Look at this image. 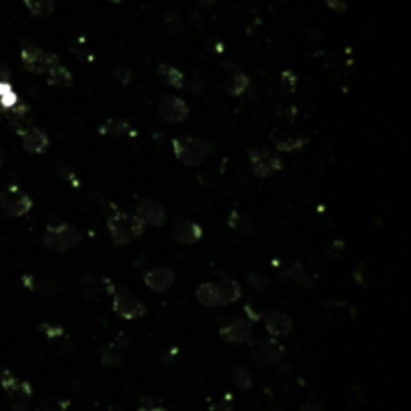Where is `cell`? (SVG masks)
Returning a JSON list of instances; mask_svg holds the SVG:
<instances>
[{"label":"cell","mask_w":411,"mask_h":411,"mask_svg":"<svg viewBox=\"0 0 411 411\" xmlns=\"http://www.w3.org/2000/svg\"><path fill=\"white\" fill-rule=\"evenodd\" d=\"M122 359V349L121 347H117V343L111 345L109 349H105L102 351V356H100V361H102V365L107 367H117L121 363Z\"/></svg>","instance_id":"d4e9b609"},{"label":"cell","mask_w":411,"mask_h":411,"mask_svg":"<svg viewBox=\"0 0 411 411\" xmlns=\"http://www.w3.org/2000/svg\"><path fill=\"white\" fill-rule=\"evenodd\" d=\"M143 281H145V285L151 291L165 293V291L171 289L173 283H175V271H173L171 267H156V269L146 271Z\"/></svg>","instance_id":"4fadbf2b"},{"label":"cell","mask_w":411,"mask_h":411,"mask_svg":"<svg viewBox=\"0 0 411 411\" xmlns=\"http://www.w3.org/2000/svg\"><path fill=\"white\" fill-rule=\"evenodd\" d=\"M217 285H219V293H221V305H231L235 301L241 299V295H243L241 285L235 279H225L223 283H217Z\"/></svg>","instance_id":"d6986e66"},{"label":"cell","mask_w":411,"mask_h":411,"mask_svg":"<svg viewBox=\"0 0 411 411\" xmlns=\"http://www.w3.org/2000/svg\"><path fill=\"white\" fill-rule=\"evenodd\" d=\"M171 237H173V241H177L181 245H195L203 239V229L197 223L187 221V219H177L173 223Z\"/></svg>","instance_id":"8fae6325"},{"label":"cell","mask_w":411,"mask_h":411,"mask_svg":"<svg viewBox=\"0 0 411 411\" xmlns=\"http://www.w3.org/2000/svg\"><path fill=\"white\" fill-rule=\"evenodd\" d=\"M327 4H329V6L337 12H343L345 9H347V4H345L343 0H327Z\"/></svg>","instance_id":"d6a6232c"},{"label":"cell","mask_w":411,"mask_h":411,"mask_svg":"<svg viewBox=\"0 0 411 411\" xmlns=\"http://www.w3.org/2000/svg\"><path fill=\"white\" fill-rule=\"evenodd\" d=\"M2 163H4V153L0 151V165H2Z\"/></svg>","instance_id":"8d00e7d4"},{"label":"cell","mask_w":411,"mask_h":411,"mask_svg":"<svg viewBox=\"0 0 411 411\" xmlns=\"http://www.w3.org/2000/svg\"><path fill=\"white\" fill-rule=\"evenodd\" d=\"M139 411H167L165 407H161L156 401H153L151 397H145V400L141 401V405H139Z\"/></svg>","instance_id":"f546056e"},{"label":"cell","mask_w":411,"mask_h":411,"mask_svg":"<svg viewBox=\"0 0 411 411\" xmlns=\"http://www.w3.org/2000/svg\"><path fill=\"white\" fill-rule=\"evenodd\" d=\"M265 329L273 339H279V337H285V335L291 333L293 321L289 319V315H285V313L271 311L265 315Z\"/></svg>","instance_id":"9a60e30c"},{"label":"cell","mask_w":411,"mask_h":411,"mask_svg":"<svg viewBox=\"0 0 411 411\" xmlns=\"http://www.w3.org/2000/svg\"><path fill=\"white\" fill-rule=\"evenodd\" d=\"M283 345H279L275 339H269V341H261L255 347V359L259 363H277L283 359Z\"/></svg>","instance_id":"e0dca14e"},{"label":"cell","mask_w":411,"mask_h":411,"mask_svg":"<svg viewBox=\"0 0 411 411\" xmlns=\"http://www.w3.org/2000/svg\"><path fill=\"white\" fill-rule=\"evenodd\" d=\"M219 335L229 343H247L251 341L253 331H251V323L245 317H229L219 327Z\"/></svg>","instance_id":"52a82bcc"},{"label":"cell","mask_w":411,"mask_h":411,"mask_svg":"<svg viewBox=\"0 0 411 411\" xmlns=\"http://www.w3.org/2000/svg\"><path fill=\"white\" fill-rule=\"evenodd\" d=\"M159 117L167 124H177L189 117V107L187 102L178 97H165L159 102Z\"/></svg>","instance_id":"ba28073f"},{"label":"cell","mask_w":411,"mask_h":411,"mask_svg":"<svg viewBox=\"0 0 411 411\" xmlns=\"http://www.w3.org/2000/svg\"><path fill=\"white\" fill-rule=\"evenodd\" d=\"M287 275L295 279V281H297V283H301V285H305V287H309V285H311V277H309V275L305 273V269H303L301 265L289 267Z\"/></svg>","instance_id":"4316f807"},{"label":"cell","mask_w":411,"mask_h":411,"mask_svg":"<svg viewBox=\"0 0 411 411\" xmlns=\"http://www.w3.org/2000/svg\"><path fill=\"white\" fill-rule=\"evenodd\" d=\"M247 217H243L239 211H235L233 215H231V219H229V225L233 227V229H243V227H247Z\"/></svg>","instance_id":"4dcf8cb0"},{"label":"cell","mask_w":411,"mask_h":411,"mask_svg":"<svg viewBox=\"0 0 411 411\" xmlns=\"http://www.w3.org/2000/svg\"><path fill=\"white\" fill-rule=\"evenodd\" d=\"M0 209L9 217H23L33 209V199L16 185L0 189Z\"/></svg>","instance_id":"277c9868"},{"label":"cell","mask_w":411,"mask_h":411,"mask_svg":"<svg viewBox=\"0 0 411 411\" xmlns=\"http://www.w3.org/2000/svg\"><path fill=\"white\" fill-rule=\"evenodd\" d=\"M197 299L207 305V307H217L221 305V293H219V285L217 283H203L197 287Z\"/></svg>","instance_id":"ac0fdd59"},{"label":"cell","mask_w":411,"mask_h":411,"mask_svg":"<svg viewBox=\"0 0 411 411\" xmlns=\"http://www.w3.org/2000/svg\"><path fill=\"white\" fill-rule=\"evenodd\" d=\"M307 143V139H285V141H277L279 151H285V153H291V151H297L301 146Z\"/></svg>","instance_id":"83f0119b"},{"label":"cell","mask_w":411,"mask_h":411,"mask_svg":"<svg viewBox=\"0 0 411 411\" xmlns=\"http://www.w3.org/2000/svg\"><path fill=\"white\" fill-rule=\"evenodd\" d=\"M68 407V401H55V411H65Z\"/></svg>","instance_id":"d590c367"},{"label":"cell","mask_w":411,"mask_h":411,"mask_svg":"<svg viewBox=\"0 0 411 411\" xmlns=\"http://www.w3.org/2000/svg\"><path fill=\"white\" fill-rule=\"evenodd\" d=\"M16 381H18V379L14 378V373H12V371H9V369H4V371L0 373V385H2V389H4V391H9V389H11L12 385L16 383Z\"/></svg>","instance_id":"f1b7e54d"},{"label":"cell","mask_w":411,"mask_h":411,"mask_svg":"<svg viewBox=\"0 0 411 411\" xmlns=\"http://www.w3.org/2000/svg\"><path fill=\"white\" fill-rule=\"evenodd\" d=\"M112 311L122 319H141L146 313L145 301L134 297L133 293L122 289H112Z\"/></svg>","instance_id":"5b68a950"},{"label":"cell","mask_w":411,"mask_h":411,"mask_svg":"<svg viewBox=\"0 0 411 411\" xmlns=\"http://www.w3.org/2000/svg\"><path fill=\"white\" fill-rule=\"evenodd\" d=\"M9 78H11V70L0 63V82H9Z\"/></svg>","instance_id":"836d02e7"},{"label":"cell","mask_w":411,"mask_h":411,"mask_svg":"<svg viewBox=\"0 0 411 411\" xmlns=\"http://www.w3.org/2000/svg\"><path fill=\"white\" fill-rule=\"evenodd\" d=\"M107 227H109V233H111L114 245H131L145 235V223L137 215L122 211L112 213L107 221Z\"/></svg>","instance_id":"6da1fadb"},{"label":"cell","mask_w":411,"mask_h":411,"mask_svg":"<svg viewBox=\"0 0 411 411\" xmlns=\"http://www.w3.org/2000/svg\"><path fill=\"white\" fill-rule=\"evenodd\" d=\"M46 75H48V82L55 85V87H70L73 85L70 70L53 53H50V63H48V68H46Z\"/></svg>","instance_id":"2e32d148"},{"label":"cell","mask_w":411,"mask_h":411,"mask_svg":"<svg viewBox=\"0 0 411 411\" xmlns=\"http://www.w3.org/2000/svg\"><path fill=\"white\" fill-rule=\"evenodd\" d=\"M233 381L237 388L249 389L253 385V378H251V371L247 367H237L233 371Z\"/></svg>","instance_id":"484cf974"},{"label":"cell","mask_w":411,"mask_h":411,"mask_svg":"<svg viewBox=\"0 0 411 411\" xmlns=\"http://www.w3.org/2000/svg\"><path fill=\"white\" fill-rule=\"evenodd\" d=\"M21 58H23V67L28 73L43 75V73H46L48 63H50V53H45V50H41V48H36L33 45H24Z\"/></svg>","instance_id":"7c38bea8"},{"label":"cell","mask_w":411,"mask_h":411,"mask_svg":"<svg viewBox=\"0 0 411 411\" xmlns=\"http://www.w3.org/2000/svg\"><path fill=\"white\" fill-rule=\"evenodd\" d=\"M102 134H112V137H124V134H133V127L127 121H107L100 127Z\"/></svg>","instance_id":"cb8c5ba5"},{"label":"cell","mask_w":411,"mask_h":411,"mask_svg":"<svg viewBox=\"0 0 411 411\" xmlns=\"http://www.w3.org/2000/svg\"><path fill=\"white\" fill-rule=\"evenodd\" d=\"M24 4L34 16H50L56 9L55 0H24Z\"/></svg>","instance_id":"7402d4cb"},{"label":"cell","mask_w":411,"mask_h":411,"mask_svg":"<svg viewBox=\"0 0 411 411\" xmlns=\"http://www.w3.org/2000/svg\"><path fill=\"white\" fill-rule=\"evenodd\" d=\"M107 285H109V281L97 277V275H87V277H82V281H80V287L85 291V295L90 297V299H95L100 291H102V287H107Z\"/></svg>","instance_id":"44dd1931"},{"label":"cell","mask_w":411,"mask_h":411,"mask_svg":"<svg viewBox=\"0 0 411 411\" xmlns=\"http://www.w3.org/2000/svg\"><path fill=\"white\" fill-rule=\"evenodd\" d=\"M301 411H319V405H317V403H313V401H309V403H305V405L301 407Z\"/></svg>","instance_id":"e575fe53"},{"label":"cell","mask_w":411,"mask_h":411,"mask_svg":"<svg viewBox=\"0 0 411 411\" xmlns=\"http://www.w3.org/2000/svg\"><path fill=\"white\" fill-rule=\"evenodd\" d=\"M247 89H249V78L241 75V73L231 75V77L227 78V82H225V90L229 95H233V97H241Z\"/></svg>","instance_id":"603a6c76"},{"label":"cell","mask_w":411,"mask_h":411,"mask_svg":"<svg viewBox=\"0 0 411 411\" xmlns=\"http://www.w3.org/2000/svg\"><path fill=\"white\" fill-rule=\"evenodd\" d=\"M137 217L146 225L153 227H163L167 221V211L161 203L153 199H141L137 203Z\"/></svg>","instance_id":"30bf717a"},{"label":"cell","mask_w":411,"mask_h":411,"mask_svg":"<svg viewBox=\"0 0 411 411\" xmlns=\"http://www.w3.org/2000/svg\"><path fill=\"white\" fill-rule=\"evenodd\" d=\"M171 146L175 156L187 167H197L201 163H205L213 153L211 143L197 137H175Z\"/></svg>","instance_id":"7a4b0ae2"},{"label":"cell","mask_w":411,"mask_h":411,"mask_svg":"<svg viewBox=\"0 0 411 411\" xmlns=\"http://www.w3.org/2000/svg\"><path fill=\"white\" fill-rule=\"evenodd\" d=\"M159 75H161V78H163L167 85L175 87V89H183V87H185V75H183L178 68L169 67V65H161V67H159Z\"/></svg>","instance_id":"ffe728a7"},{"label":"cell","mask_w":411,"mask_h":411,"mask_svg":"<svg viewBox=\"0 0 411 411\" xmlns=\"http://www.w3.org/2000/svg\"><path fill=\"white\" fill-rule=\"evenodd\" d=\"M80 239H82L80 231L68 223H50L45 231V247L58 253H67L75 249L80 243Z\"/></svg>","instance_id":"3957f363"},{"label":"cell","mask_w":411,"mask_h":411,"mask_svg":"<svg viewBox=\"0 0 411 411\" xmlns=\"http://www.w3.org/2000/svg\"><path fill=\"white\" fill-rule=\"evenodd\" d=\"M16 131H18L21 143H23V149L26 153L41 155V153H45L48 145H50L46 133H43V131L36 129V127H16Z\"/></svg>","instance_id":"9c48e42d"},{"label":"cell","mask_w":411,"mask_h":411,"mask_svg":"<svg viewBox=\"0 0 411 411\" xmlns=\"http://www.w3.org/2000/svg\"><path fill=\"white\" fill-rule=\"evenodd\" d=\"M6 395H9V403H11L12 411H26L28 410V403H31V397H33V388H31V383L18 379L6 391Z\"/></svg>","instance_id":"5bb4252c"},{"label":"cell","mask_w":411,"mask_h":411,"mask_svg":"<svg viewBox=\"0 0 411 411\" xmlns=\"http://www.w3.org/2000/svg\"><path fill=\"white\" fill-rule=\"evenodd\" d=\"M114 77L119 78L122 85H127V82H131V70H129L127 67L117 68V70H114Z\"/></svg>","instance_id":"1f68e13d"},{"label":"cell","mask_w":411,"mask_h":411,"mask_svg":"<svg viewBox=\"0 0 411 411\" xmlns=\"http://www.w3.org/2000/svg\"><path fill=\"white\" fill-rule=\"evenodd\" d=\"M249 156H251V167L257 177H273L279 171H283V159L269 149H263V146L253 149Z\"/></svg>","instance_id":"8992f818"}]
</instances>
